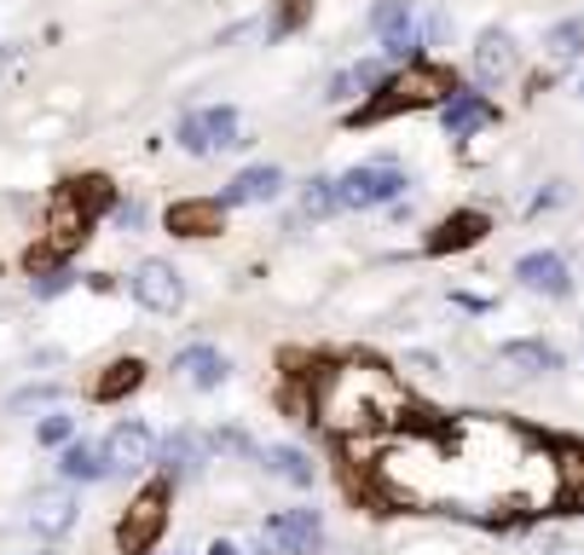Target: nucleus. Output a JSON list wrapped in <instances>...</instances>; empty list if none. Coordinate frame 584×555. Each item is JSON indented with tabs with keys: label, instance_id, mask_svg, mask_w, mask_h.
<instances>
[{
	"label": "nucleus",
	"instance_id": "32",
	"mask_svg": "<svg viewBox=\"0 0 584 555\" xmlns=\"http://www.w3.org/2000/svg\"><path fill=\"white\" fill-rule=\"evenodd\" d=\"M65 284H70L65 273H47L42 284H35V296H58V290H65Z\"/></svg>",
	"mask_w": 584,
	"mask_h": 555
},
{
	"label": "nucleus",
	"instance_id": "2",
	"mask_svg": "<svg viewBox=\"0 0 584 555\" xmlns=\"http://www.w3.org/2000/svg\"><path fill=\"white\" fill-rule=\"evenodd\" d=\"M313 417L330 435H399L411 417V400L382 365H325L318 377V400Z\"/></svg>",
	"mask_w": 584,
	"mask_h": 555
},
{
	"label": "nucleus",
	"instance_id": "10",
	"mask_svg": "<svg viewBox=\"0 0 584 555\" xmlns=\"http://www.w3.org/2000/svg\"><path fill=\"white\" fill-rule=\"evenodd\" d=\"M163 226L174 238H220L226 232V203L220 197H179V203H168Z\"/></svg>",
	"mask_w": 584,
	"mask_h": 555
},
{
	"label": "nucleus",
	"instance_id": "23",
	"mask_svg": "<svg viewBox=\"0 0 584 555\" xmlns=\"http://www.w3.org/2000/svg\"><path fill=\"white\" fill-rule=\"evenodd\" d=\"M267 469L278 481H290V486H313V463H307V451H295V446L267 451Z\"/></svg>",
	"mask_w": 584,
	"mask_h": 555
},
{
	"label": "nucleus",
	"instance_id": "29",
	"mask_svg": "<svg viewBox=\"0 0 584 555\" xmlns=\"http://www.w3.org/2000/svg\"><path fill=\"white\" fill-rule=\"evenodd\" d=\"M353 88H382V58H365V65H353Z\"/></svg>",
	"mask_w": 584,
	"mask_h": 555
},
{
	"label": "nucleus",
	"instance_id": "33",
	"mask_svg": "<svg viewBox=\"0 0 584 555\" xmlns=\"http://www.w3.org/2000/svg\"><path fill=\"white\" fill-rule=\"evenodd\" d=\"M452 301H457V307H475V313H492V301H487V296H469V290H457Z\"/></svg>",
	"mask_w": 584,
	"mask_h": 555
},
{
	"label": "nucleus",
	"instance_id": "17",
	"mask_svg": "<svg viewBox=\"0 0 584 555\" xmlns=\"http://www.w3.org/2000/svg\"><path fill=\"white\" fill-rule=\"evenodd\" d=\"M278 192H284V174L278 169H244L220 192V203H226V209H237V203H272Z\"/></svg>",
	"mask_w": 584,
	"mask_h": 555
},
{
	"label": "nucleus",
	"instance_id": "25",
	"mask_svg": "<svg viewBox=\"0 0 584 555\" xmlns=\"http://www.w3.org/2000/svg\"><path fill=\"white\" fill-rule=\"evenodd\" d=\"M70 197L82 203L87 215H98V209H110V203H116V185L105 174H82V180H70Z\"/></svg>",
	"mask_w": 584,
	"mask_h": 555
},
{
	"label": "nucleus",
	"instance_id": "20",
	"mask_svg": "<svg viewBox=\"0 0 584 555\" xmlns=\"http://www.w3.org/2000/svg\"><path fill=\"white\" fill-rule=\"evenodd\" d=\"M446 134H475V128H487L492 122V105L487 99H475V93H457V99H446Z\"/></svg>",
	"mask_w": 584,
	"mask_h": 555
},
{
	"label": "nucleus",
	"instance_id": "8",
	"mask_svg": "<svg viewBox=\"0 0 584 555\" xmlns=\"http://www.w3.org/2000/svg\"><path fill=\"white\" fill-rule=\"evenodd\" d=\"M133 301L145 307V313H179L186 307V284L168 261H139L133 266Z\"/></svg>",
	"mask_w": 584,
	"mask_h": 555
},
{
	"label": "nucleus",
	"instance_id": "6",
	"mask_svg": "<svg viewBox=\"0 0 584 555\" xmlns=\"http://www.w3.org/2000/svg\"><path fill=\"white\" fill-rule=\"evenodd\" d=\"M87 226H93V215L82 209V203L70 197V185H58V197H52V215H47V238H42V250L52 255V261H65V255H75L87 243Z\"/></svg>",
	"mask_w": 584,
	"mask_h": 555
},
{
	"label": "nucleus",
	"instance_id": "31",
	"mask_svg": "<svg viewBox=\"0 0 584 555\" xmlns=\"http://www.w3.org/2000/svg\"><path fill=\"white\" fill-rule=\"evenodd\" d=\"M42 440H47V446L70 440V417H47V423H42Z\"/></svg>",
	"mask_w": 584,
	"mask_h": 555
},
{
	"label": "nucleus",
	"instance_id": "22",
	"mask_svg": "<svg viewBox=\"0 0 584 555\" xmlns=\"http://www.w3.org/2000/svg\"><path fill=\"white\" fill-rule=\"evenodd\" d=\"M503 365H515L521 377H544V370H561V359L544 342H510L503 347Z\"/></svg>",
	"mask_w": 584,
	"mask_h": 555
},
{
	"label": "nucleus",
	"instance_id": "15",
	"mask_svg": "<svg viewBox=\"0 0 584 555\" xmlns=\"http://www.w3.org/2000/svg\"><path fill=\"white\" fill-rule=\"evenodd\" d=\"M371 30L382 35V47L394 58H406L417 41H411V0H376L371 7Z\"/></svg>",
	"mask_w": 584,
	"mask_h": 555
},
{
	"label": "nucleus",
	"instance_id": "28",
	"mask_svg": "<svg viewBox=\"0 0 584 555\" xmlns=\"http://www.w3.org/2000/svg\"><path fill=\"white\" fill-rule=\"evenodd\" d=\"M307 24V0H278V18H272V35H290Z\"/></svg>",
	"mask_w": 584,
	"mask_h": 555
},
{
	"label": "nucleus",
	"instance_id": "16",
	"mask_svg": "<svg viewBox=\"0 0 584 555\" xmlns=\"http://www.w3.org/2000/svg\"><path fill=\"white\" fill-rule=\"evenodd\" d=\"M30 527L42 532V539H58V532H70L75 527V498L70 492H35V504H30Z\"/></svg>",
	"mask_w": 584,
	"mask_h": 555
},
{
	"label": "nucleus",
	"instance_id": "18",
	"mask_svg": "<svg viewBox=\"0 0 584 555\" xmlns=\"http://www.w3.org/2000/svg\"><path fill=\"white\" fill-rule=\"evenodd\" d=\"M139 382H145V359H110L105 377L93 382V400H98V405H116V400L139 394Z\"/></svg>",
	"mask_w": 584,
	"mask_h": 555
},
{
	"label": "nucleus",
	"instance_id": "21",
	"mask_svg": "<svg viewBox=\"0 0 584 555\" xmlns=\"http://www.w3.org/2000/svg\"><path fill=\"white\" fill-rule=\"evenodd\" d=\"M203 463V440L197 435H168L163 446H156V469L163 475H186V469Z\"/></svg>",
	"mask_w": 584,
	"mask_h": 555
},
{
	"label": "nucleus",
	"instance_id": "35",
	"mask_svg": "<svg viewBox=\"0 0 584 555\" xmlns=\"http://www.w3.org/2000/svg\"><path fill=\"white\" fill-rule=\"evenodd\" d=\"M353 88V70H341V76H330V99H341V93H348Z\"/></svg>",
	"mask_w": 584,
	"mask_h": 555
},
{
	"label": "nucleus",
	"instance_id": "13",
	"mask_svg": "<svg viewBox=\"0 0 584 555\" xmlns=\"http://www.w3.org/2000/svg\"><path fill=\"white\" fill-rule=\"evenodd\" d=\"M515 278H521V290H533V296H550L561 301L573 290V273H568V261L550 255V250H538V255H521L515 261Z\"/></svg>",
	"mask_w": 584,
	"mask_h": 555
},
{
	"label": "nucleus",
	"instance_id": "3",
	"mask_svg": "<svg viewBox=\"0 0 584 555\" xmlns=\"http://www.w3.org/2000/svg\"><path fill=\"white\" fill-rule=\"evenodd\" d=\"M452 99V81L446 70H429V65H411L399 70L388 88H382L365 111H359L353 122H382V116H399V111H422V105H446Z\"/></svg>",
	"mask_w": 584,
	"mask_h": 555
},
{
	"label": "nucleus",
	"instance_id": "9",
	"mask_svg": "<svg viewBox=\"0 0 584 555\" xmlns=\"http://www.w3.org/2000/svg\"><path fill=\"white\" fill-rule=\"evenodd\" d=\"M98 451H105V469H110V475H139V469H151L156 440H151L145 423H116Z\"/></svg>",
	"mask_w": 584,
	"mask_h": 555
},
{
	"label": "nucleus",
	"instance_id": "34",
	"mask_svg": "<svg viewBox=\"0 0 584 555\" xmlns=\"http://www.w3.org/2000/svg\"><path fill=\"white\" fill-rule=\"evenodd\" d=\"M422 41H446V18H440V12L429 18V24H422Z\"/></svg>",
	"mask_w": 584,
	"mask_h": 555
},
{
	"label": "nucleus",
	"instance_id": "30",
	"mask_svg": "<svg viewBox=\"0 0 584 555\" xmlns=\"http://www.w3.org/2000/svg\"><path fill=\"white\" fill-rule=\"evenodd\" d=\"M214 440H220V446H226V451H244V458H249V451H255V446H249V435H244V428H220V435H214Z\"/></svg>",
	"mask_w": 584,
	"mask_h": 555
},
{
	"label": "nucleus",
	"instance_id": "19",
	"mask_svg": "<svg viewBox=\"0 0 584 555\" xmlns=\"http://www.w3.org/2000/svg\"><path fill=\"white\" fill-rule=\"evenodd\" d=\"M174 370H186V382H197V388H220L232 377V365H226L220 347H186V354L174 359Z\"/></svg>",
	"mask_w": 584,
	"mask_h": 555
},
{
	"label": "nucleus",
	"instance_id": "12",
	"mask_svg": "<svg viewBox=\"0 0 584 555\" xmlns=\"http://www.w3.org/2000/svg\"><path fill=\"white\" fill-rule=\"evenodd\" d=\"M487 232H492V220H487V215L457 209V215H446L429 238H422V250H429V255H457V250H475V243L487 238Z\"/></svg>",
	"mask_w": 584,
	"mask_h": 555
},
{
	"label": "nucleus",
	"instance_id": "37",
	"mask_svg": "<svg viewBox=\"0 0 584 555\" xmlns=\"http://www.w3.org/2000/svg\"><path fill=\"white\" fill-rule=\"evenodd\" d=\"M579 93H584V88H579Z\"/></svg>",
	"mask_w": 584,
	"mask_h": 555
},
{
	"label": "nucleus",
	"instance_id": "4",
	"mask_svg": "<svg viewBox=\"0 0 584 555\" xmlns=\"http://www.w3.org/2000/svg\"><path fill=\"white\" fill-rule=\"evenodd\" d=\"M163 527H168V481H151L128 504L122 527H116V550H122V555H151L156 539H163Z\"/></svg>",
	"mask_w": 584,
	"mask_h": 555
},
{
	"label": "nucleus",
	"instance_id": "7",
	"mask_svg": "<svg viewBox=\"0 0 584 555\" xmlns=\"http://www.w3.org/2000/svg\"><path fill=\"white\" fill-rule=\"evenodd\" d=\"M179 146L191 157H209V151H226L237 146V111L232 105H214V111H191L179 122Z\"/></svg>",
	"mask_w": 584,
	"mask_h": 555
},
{
	"label": "nucleus",
	"instance_id": "27",
	"mask_svg": "<svg viewBox=\"0 0 584 555\" xmlns=\"http://www.w3.org/2000/svg\"><path fill=\"white\" fill-rule=\"evenodd\" d=\"M579 53H584V24H579V18H568V24L550 30V58H568V65H573Z\"/></svg>",
	"mask_w": 584,
	"mask_h": 555
},
{
	"label": "nucleus",
	"instance_id": "1",
	"mask_svg": "<svg viewBox=\"0 0 584 555\" xmlns=\"http://www.w3.org/2000/svg\"><path fill=\"white\" fill-rule=\"evenodd\" d=\"M376 498L422 516L515 527L568 498L561 451L527 423L463 411L440 423H406L376 446Z\"/></svg>",
	"mask_w": 584,
	"mask_h": 555
},
{
	"label": "nucleus",
	"instance_id": "5",
	"mask_svg": "<svg viewBox=\"0 0 584 555\" xmlns=\"http://www.w3.org/2000/svg\"><path fill=\"white\" fill-rule=\"evenodd\" d=\"M399 192H406V174H399L394 162H359V169H348L336 180L341 209H371V203H388Z\"/></svg>",
	"mask_w": 584,
	"mask_h": 555
},
{
	"label": "nucleus",
	"instance_id": "36",
	"mask_svg": "<svg viewBox=\"0 0 584 555\" xmlns=\"http://www.w3.org/2000/svg\"><path fill=\"white\" fill-rule=\"evenodd\" d=\"M209 555H237V544H226V539H220V544H209Z\"/></svg>",
	"mask_w": 584,
	"mask_h": 555
},
{
	"label": "nucleus",
	"instance_id": "14",
	"mask_svg": "<svg viewBox=\"0 0 584 555\" xmlns=\"http://www.w3.org/2000/svg\"><path fill=\"white\" fill-rule=\"evenodd\" d=\"M272 544L284 555H318V544H325L318 509H284V516H272Z\"/></svg>",
	"mask_w": 584,
	"mask_h": 555
},
{
	"label": "nucleus",
	"instance_id": "26",
	"mask_svg": "<svg viewBox=\"0 0 584 555\" xmlns=\"http://www.w3.org/2000/svg\"><path fill=\"white\" fill-rule=\"evenodd\" d=\"M341 209V197H336V180H307L301 185V215L307 220H325Z\"/></svg>",
	"mask_w": 584,
	"mask_h": 555
},
{
	"label": "nucleus",
	"instance_id": "11",
	"mask_svg": "<svg viewBox=\"0 0 584 555\" xmlns=\"http://www.w3.org/2000/svg\"><path fill=\"white\" fill-rule=\"evenodd\" d=\"M469 76L480 81V88H498V81H510V76H515V41L503 35V30L475 35V47H469Z\"/></svg>",
	"mask_w": 584,
	"mask_h": 555
},
{
	"label": "nucleus",
	"instance_id": "24",
	"mask_svg": "<svg viewBox=\"0 0 584 555\" xmlns=\"http://www.w3.org/2000/svg\"><path fill=\"white\" fill-rule=\"evenodd\" d=\"M58 469H65V481H98L105 475V451L98 446H70L65 458H58Z\"/></svg>",
	"mask_w": 584,
	"mask_h": 555
}]
</instances>
